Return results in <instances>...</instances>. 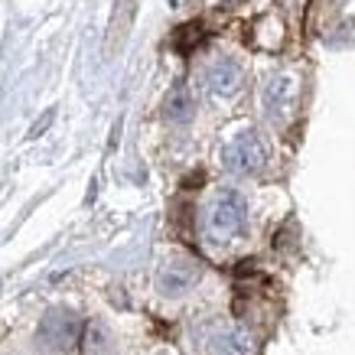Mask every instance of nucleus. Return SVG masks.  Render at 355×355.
Returning a JSON list of instances; mask_svg holds the SVG:
<instances>
[{
  "label": "nucleus",
  "instance_id": "1",
  "mask_svg": "<svg viewBox=\"0 0 355 355\" xmlns=\"http://www.w3.org/2000/svg\"><path fill=\"white\" fill-rule=\"evenodd\" d=\"M245 222H248V205L245 199L232 189L216 196V202L209 209V235L216 241H232L245 232Z\"/></svg>",
  "mask_w": 355,
  "mask_h": 355
},
{
  "label": "nucleus",
  "instance_id": "2",
  "mask_svg": "<svg viewBox=\"0 0 355 355\" xmlns=\"http://www.w3.org/2000/svg\"><path fill=\"white\" fill-rule=\"evenodd\" d=\"M228 173H238V176H251L258 173L264 163H268V144L261 140L258 130H241L232 144L222 153Z\"/></svg>",
  "mask_w": 355,
  "mask_h": 355
},
{
  "label": "nucleus",
  "instance_id": "3",
  "mask_svg": "<svg viewBox=\"0 0 355 355\" xmlns=\"http://www.w3.org/2000/svg\"><path fill=\"white\" fill-rule=\"evenodd\" d=\"M78 333H82V326L72 310H49L40 323V343L49 352H69L78 343Z\"/></svg>",
  "mask_w": 355,
  "mask_h": 355
},
{
  "label": "nucleus",
  "instance_id": "4",
  "mask_svg": "<svg viewBox=\"0 0 355 355\" xmlns=\"http://www.w3.org/2000/svg\"><path fill=\"white\" fill-rule=\"evenodd\" d=\"M196 280H199V264L189 258H176L170 264H163V270L157 274V287L166 297H180V293H186L193 287Z\"/></svg>",
  "mask_w": 355,
  "mask_h": 355
},
{
  "label": "nucleus",
  "instance_id": "5",
  "mask_svg": "<svg viewBox=\"0 0 355 355\" xmlns=\"http://www.w3.org/2000/svg\"><path fill=\"white\" fill-rule=\"evenodd\" d=\"M297 101V82L291 76H277L264 92V105H268L270 118H287Z\"/></svg>",
  "mask_w": 355,
  "mask_h": 355
},
{
  "label": "nucleus",
  "instance_id": "6",
  "mask_svg": "<svg viewBox=\"0 0 355 355\" xmlns=\"http://www.w3.org/2000/svg\"><path fill=\"white\" fill-rule=\"evenodd\" d=\"M205 82H209L212 95H235L238 85H241V65L235 59H218V62L209 65Z\"/></svg>",
  "mask_w": 355,
  "mask_h": 355
},
{
  "label": "nucleus",
  "instance_id": "7",
  "mask_svg": "<svg viewBox=\"0 0 355 355\" xmlns=\"http://www.w3.org/2000/svg\"><path fill=\"white\" fill-rule=\"evenodd\" d=\"M140 0H118L114 17H111V30H108V53H118L124 40H128L130 26H134V13H137Z\"/></svg>",
  "mask_w": 355,
  "mask_h": 355
},
{
  "label": "nucleus",
  "instance_id": "8",
  "mask_svg": "<svg viewBox=\"0 0 355 355\" xmlns=\"http://www.w3.org/2000/svg\"><path fill=\"white\" fill-rule=\"evenodd\" d=\"M166 118L176 121V124L193 118V95L186 92V85H176L170 92V98H166Z\"/></svg>",
  "mask_w": 355,
  "mask_h": 355
},
{
  "label": "nucleus",
  "instance_id": "9",
  "mask_svg": "<svg viewBox=\"0 0 355 355\" xmlns=\"http://www.w3.org/2000/svg\"><path fill=\"white\" fill-rule=\"evenodd\" d=\"M216 355H251V339L241 329H225L216 339Z\"/></svg>",
  "mask_w": 355,
  "mask_h": 355
}]
</instances>
